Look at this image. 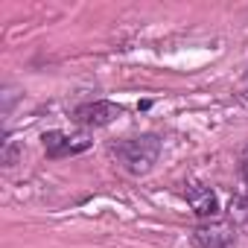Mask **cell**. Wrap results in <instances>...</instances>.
I'll return each mask as SVG.
<instances>
[{"instance_id": "obj_1", "label": "cell", "mask_w": 248, "mask_h": 248, "mask_svg": "<svg viewBox=\"0 0 248 248\" xmlns=\"http://www.w3.org/2000/svg\"><path fill=\"white\" fill-rule=\"evenodd\" d=\"M114 155L120 161V167L132 172V175H146L161 155V140L155 135H140V138H129V140H120L114 146Z\"/></svg>"}, {"instance_id": "obj_2", "label": "cell", "mask_w": 248, "mask_h": 248, "mask_svg": "<svg viewBox=\"0 0 248 248\" xmlns=\"http://www.w3.org/2000/svg\"><path fill=\"white\" fill-rule=\"evenodd\" d=\"M123 117V108L108 102V99H96V102H85L73 111V120L85 129H102V126H111V123Z\"/></svg>"}, {"instance_id": "obj_3", "label": "cell", "mask_w": 248, "mask_h": 248, "mask_svg": "<svg viewBox=\"0 0 248 248\" xmlns=\"http://www.w3.org/2000/svg\"><path fill=\"white\" fill-rule=\"evenodd\" d=\"M44 152L47 158H70L79 152L91 149V138L88 135H67V132H44Z\"/></svg>"}, {"instance_id": "obj_4", "label": "cell", "mask_w": 248, "mask_h": 248, "mask_svg": "<svg viewBox=\"0 0 248 248\" xmlns=\"http://www.w3.org/2000/svg\"><path fill=\"white\" fill-rule=\"evenodd\" d=\"M184 199H187V204L193 207V213L202 216V219H210V216L219 213L216 193H213L207 184H202V181H190V184H184Z\"/></svg>"}, {"instance_id": "obj_5", "label": "cell", "mask_w": 248, "mask_h": 248, "mask_svg": "<svg viewBox=\"0 0 248 248\" xmlns=\"http://www.w3.org/2000/svg\"><path fill=\"white\" fill-rule=\"evenodd\" d=\"M193 245L196 248H231L233 245V231L225 222L213 225H199L193 231Z\"/></svg>"}, {"instance_id": "obj_6", "label": "cell", "mask_w": 248, "mask_h": 248, "mask_svg": "<svg viewBox=\"0 0 248 248\" xmlns=\"http://www.w3.org/2000/svg\"><path fill=\"white\" fill-rule=\"evenodd\" d=\"M239 175H242V181H245V187H248V146H245L242 155H239Z\"/></svg>"}]
</instances>
